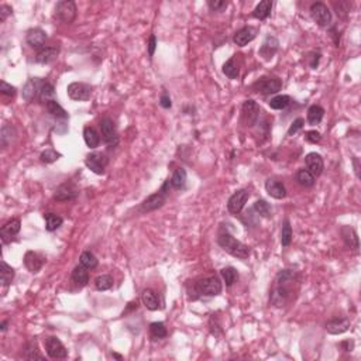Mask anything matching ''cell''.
Wrapping results in <instances>:
<instances>
[{
	"label": "cell",
	"instance_id": "6da1fadb",
	"mask_svg": "<svg viewBox=\"0 0 361 361\" xmlns=\"http://www.w3.org/2000/svg\"><path fill=\"white\" fill-rule=\"evenodd\" d=\"M298 273L295 270H282L275 276L274 285L270 292V303L276 308H282L292 298V294L298 284Z\"/></svg>",
	"mask_w": 361,
	"mask_h": 361
},
{
	"label": "cell",
	"instance_id": "7a4b0ae2",
	"mask_svg": "<svg viewBox=\"0 0 361 361\" xmlns=\"http://www.w3.org/2000/svg\"><path fill=\"white\" fill-rule=\"evenodd\" d=\"M222 288L223 287L220 279L214 275H211L193 282L192 289L188 288V294H189V299L196 300L200 297H217L222 294Z\"/></svg>",
	"mask_w": 361,
	"mask_h": 361
},
{
	"label": "cell",
	"instance_id": "3957f363",
	"mask_svg": "<svg viewBox=\"0 0 361 361\" xmlns=\"http://www.w3.org/2000/svg\"><path fill=\"white\" fill-rule=\"evenodd\" d=\"M217 244L222 247V249L229 253L230 255L236 257L238 260H247L251 254V249L249 246H246L244 243L238 241L236 237H233L230 233L223 232V233H219L217 236Z\"/></svg>",
	"mask_w": 361,
	"mask_h": 361
},
{
	"label": "cell",
	"instance_id": "277c9868",
	"mask_svg": "<svg viewBox=\"0 0 361 361\" xmlns=\"http://www.w3.org/2000/svg\"><path fill=\"white\" fill-rule=\"evenodd\" d=\"M281 87H282V81L276 76H262L253 85V89L264 96L278 93Z\"/></svg>",
	"mask_w": 361,
	"mask_h": 361
},
{
	"label": "cell",
	"instance_id": "5b68a950",
	"mask_svg": "<svg viewBox=\"0 0 361 361\" xmlns=\"http://www.w3.org/2000/svg\"><path fill=\"white\" fill-rule=\"evenodd\" d=\"M55 19L63 21L65 24H71L74 23L76 19V4L72 0H61L57 3L55 6V13H54Z\"/></svg>",
	"mask_w": 361,
	"mask_h": 361
},
{
	"label": "cell",
	"instance_id": "8992f818",
	"mask_svg": "<svg viewBox=\"0 0 361 361\" xmlns=\"http://www.w3.org/2000/svg\"><path fill=\"white\" fill-rule=\"evenodd\" d=\"M99 126L103 141H105L109 147H116V146L119 144V133H117L116 125L113 123L112 119H109V117L102 119Z\"/></svg>",
	"mask_w": 361,
	"mask_h": 361
},
{
	"label": "cell",
	"instance_id": "52a82bcc",
	"mask_svg": "<svg viewBox=\"0 0 361 361\" xmlns=\"http://www.w3.org/2000/svg\"><path fill=\"white\" fill-rule=\"evenodd\" d=\"M311 16L313 21L320 27H329L332 24V13L329 10V7L322 1H316L312 4Z\"/></svg>",
	"mask_w": 361,
	"mask_h": 361
},
{
	"label": "cell",
	"instance_id": "ba28073f",
	"mask_svg": "<svg viewBox=\"0 0 361 361\" xmlns=\"http://www.w3.org/2000/svg\"><path fill=\"white\" fill-rule=\"evenodd\" d=\"M44 346H45V351L48 354L50 359L54 360H64L68 357V350L65 349V346L63 344V341L55 336H50L45 339L44 341Z\"/></svg>",
	"mask_w": 361,
	"mask_h": 361
},
{
	"label": "cell",
	"instance_id": "9c48e42d",
	"mask_svg": "<svg viewBox=\"0 0 361 361\" xmlns=\"http://www.w3.org/2000/svg\"><path fill=\"white\" fill-rule=\"evenodd\" d=\"M250 198V193L247 189H238L236 191L230 198H229V202H227V211L232 213L233 216H237L240 214L241 211L244 209L246 203Z\"/></svg>",
	"mask_w": 361,
	"mask_h": 361
},
{
	"label": "cell",
	"instance_id": "30bf717a",
	"mask_svg": "<svg viewBox=\"0 0 361 361\" xmlns=\"http://www.w3.org/2000/svg\"><path fill=\"white\" fill-rule=\"evenodd\" d=\"M66 93L72 100L86 102L92 96V86L84 82H72L66 87Z\"/></svg>",
	"mask_w": 361,
	"mask_h": 361
},
{
	"label": "cell",
	"instance_id": "8fae6325",
	"mask_svg": "<svg viewBox=\"0 0 361 361\" xmlns=\"http://www.w3.org/2000/svg\"><path fill=\"white\" fill-rule=\"evenodd\" d=\"M107 162H109V158L102 152H92V154L86 155V158H85V165L92 172L98 175L105 174V168H106Z\"/></svg>",
	"mask_w": 361,
	"mask_h": 361
},
{
	"label": "cell",
	"instance_id": "7c38bea8",
	"mask_svg": "<svg viewBox=\"0 0 361 361\" xmlns=\"http://www.w3.org/2000/svg\"><path fill=\"white\" fill-rule=\"evenodd\" d=\"M167 198H165V192H157V193H152L149 195L147 199H144L140 205V211L143 213H149L154 212V211H158L161 209L162 206L165 205Z\"/></svg>",
	"mask_w": 361,
	"mask_h": 361
},
{
	"label": "cell",
	"instance_id": "4fadbf2b",
	"mask_svg": "<svg viewBox=\"0 0 361 361\" xmlns=\"http://www.w3.org/2000/svg\"><path fill=\"white\" fill-rule=\"evenodd\" d=\"M241 112H243V119L246 122V126H254L258 122V117H260V107L258 105L254 102L253 99L246 100L243 103V107H241Z\"/></svg>",
	"mask_w": 361,
	"mask_h": 361
},
{
	"label": "cell",
	"instance_id": "5bb4252c",
	"mask_svg": "<svg viewBox=\"0 0 361 361\" xmlns=\"http://www.w3.org/2000/svg\"><path fill=\"white\" fill-rule=\"evenodd\" d=\"M78 195H79L78 188L75 187L72 182H66V184H63V185L57 188V191L54 193V200H57V202H69V200L76 199Z\"/></svg>",
	"mask_w": 361,
	"mask_h": 361
},
{
	"label": "cell",
	"instance_id": "9a60e30c",
	"mask_svg": "<svg viewBox=\"0 0 361 361\" xmlns=\"http://www.w3.org/2000/svg\"><path fill=\"white\" fill-rule=\"evenodd\" d=\"M25 41L27 44L34 48V50H42L45 47V41H47V33L41 28H31L27 31L25 36Z\"/></svg>",
	"mask_w": 361,
	"mask_h": 361
},
{
	"label": "cell",
	"instance_id": "2e32d148",
	"mask_svg": "<svg viewBox=\"0 0 361 361\" xmlns=\"http://www.w3.org/2000/svg\"><path fill=\"white\" fill-rule=\"evenodd\" d=\"M305 164H306V170H308L315 178L319 176V175L323 172L324 168L323 158H322V155L318 154V152H309V154L305 157Z\"/></svg>",
	"mask_w": 361,
	"mask_h": 361
},
{
	"label": "cell",
	"instance_id": "e0dca14e",
	"mask_svg": "<svg viewBox=\"0 0 361 361\" xmlns=\"http://www.w3.org/2000/svg\"><path fill=\"white\" fill-rule=\"evenodd\" d=\"M20 229H21V222L19 219H12L6 224H3L0 230V237H1L3 244H7L12 240V237L17 236L20 233Z\"/></svg>",
	"mask_w": 361,
	"mask_h": 361
},
{
	"label": "cell",
	"instance_id": "ac0fdd59",
	"mask_svg": "<svg viewBox=\"0 0 361 361\" xmlns=\"http://www.w3.org/2000/svg\"><path fill=\"white\" fill-rule=\"evenodd\" d=\"M340 234H341V238L344 241V244L349 247L353 253H359V249H360V243H359V236H357V232L350 227V226H343L340 229Z\"/></svg>",
	"mask_w": 361,
	"mask_h": 361
},
{
	"label": "cell",
	"instance_id": "d6986e66",
	"mask_svg": "<svg viewBox=\"0 0 361 361\" xmlns=\"http://www.w3.org/2000/svg\"><path fill=\"white\" fill-rule=\"evenodd\" d=\"M278 48H279L278 38L274 37V36H267V38L262 42L261 48L258 51V54L261 55L265 61H270V60H273V57L276 54Z\"/></svg>",
	"mask_w": 361,
	"mask_h": 361
},
{
	"label": "cell",
	"instance_id": "ffe728a7",
	"mask_svg": "<svg viewBox=\"0 0 361 361\" xmlns=\"http://www.w3.org/2000/svg\"><path fill=\"white\" fill-rule=\"evenodd\" d=\"M257 36V30L251 25H246L243 28H240L233 37V42L237 47H246L249 42H251Z\"/></svg>",
	"mask_w": 361,
	"mask_h": 361
},
{
	"label": "cell",
	"instance_id": "44dd1931",
	"mask_svg": "<svg viewBox=\"0 0 361 361\" xmlns=\"http://www.w3.org/2000/svg\"><path fill=\"white\" fill-rule=\"evenodd\" d=\"M350 329V319L347 318H335L326 323V330L330 335H341Z\"/></svg>",
	"mask_w": 361,
	"mask_h": 361
},
{
	"label": "cell",
	"instance_id": "7402d4cb",
	"mask_svg": "<svg viewBox=\"0 0 361 361\" xmlns=\"http://www.w3.org/2000/svg\"><path fill=\"white\" fill-rule=\"evenodd\" d=\"M265 191L274 199H284L287 196V188L282 182L276 179H267L265 181Z\"/></svg>",
	"mask_w": 361,
	"mask_h": 361
},
{
	"label": "cell",
	"instance_id": "603a6c76",
	"mask_svg": "<svg viewBox=\"0 0 361 361\" xmlns=\"http://www.w3.org/2000/svg\"><path fill=\"white\" fill-rule=\"evenodd\" d=\"M24 264L30 273L37 274L44 265V258L34 251H27L24 255Z\"/></svg>",
	"mask_w": 361,
	"mask_h": 361
},
{
	"label": "cell",
	"instance_id": "cb8c5ba5",
	"mask_svg": "<svg viewBox=\"0 0 361 361\" xmlns=\"http://www.w3.org/2000/svg\"><path fill=\"white\" fill-rule=\"evenodd\" d=\"M60 55V47L51 45V47H44L40 50L36 55V61L38 64H50L55 61Z\"/></svg>",
	"mask_w": 361,
	"mask_h": 361
},
{
	"label": "cell",
	"instance_id": "d4e9b609",
	"mask_svg": "<svg viewBox=\"0 0 361 361\" xmlns=\"http://www.w3.org/2000/svg\"><path fill=\"white\" fill-rule=\"evenodd\" d=\"M44 81H41L40 78H31L27 81V84L23 87V98L25 100H33L36 98V95L40 93V89L42 86Z\"/></svg>",
	"mask_w": 361,
	"mask_h": 361
},
{
	"label": "cell",
	"instance_id": "484cf974",
	"mask_svg": "<svg viewBox=\"0 0 361 361\" xmlns=\"http://www.w3.org/2000/svg\"><path fill=\"white\" fill-rule=\"evenodd\" d=\"M141 300H143V305L149 309V311H158L161 306L160 303V299L158 295L152 291V289H144L143 294H141Z\"/></svg>",
	"mask_w": 361,
	"mask_h": 361
},
{
	"label": "cell",
	"instance_id": "4316f807",
	"mask_svg": "<svg viewBox=\"0 0 361 361\" xmlns=\"http://www.w3.org/2000/svg\"><path fill=\"white\" fill-rule=\"evenodd\" d=\"M71 278H72V282H74L76 287L79 288L86 287L87 284H89V273H87V268H85V267L81 265V264L76 265L74 268V271H72Z\"/></svg>",
	"mask_w": 361,
	"mask_h": 361
},
{
	"label": "cell",
	"instance_id": "83f0119b",
	"mask_svg": "<svg viewBox=\"0 0 361 361\" xmlns=\"http://www.w3.org/2000/svg\"><path fill=\"white\" fill-rule=\"evenodd\" d=\"M14 268H12L6 261L0 262V282L1 287L6 291L7 288L12 285L13 279H14Z\"/></svg>",
	"mask_w": 361,
	"mask_h": 361
},
{
	"label": "cell",
	"instance_id": "f1b7e54d",
	"mask_svg": "<svg viewBox=\"0 0 361 361\" xmlns=\"http://www.w3.org/2000/svg\"><path fill=\"white\" fill-rule=\"evenodd\" d=\"M168 181H170V185L174 188V189H176V191L184 189L188 181L187 171L184 168H176L172 176H171V179H168Z\"/></svg>",
	"mask_w": 361,
	"mask_h": 361
},
{
	"label": "cell",
	"instance_id": "f546056e",
	"mask_svg": "<svg viewBox=\"0 0 361 361\" xmlns=\"http://www.w3.org/2000/svg\"><path fill=\"white\" fill-rule=\"evenodd\" d=\"M271 10H273V1L271 0H262L253 10V17H255L257 20H265L270 17Z\"/></svg>",
	"mask_w": 361,
	"mask_h": 361
},
{
	"label": "cell",
	"instance_id": "4dcf8cb0",
	"mask_svg": "<svg viewBox=\"0 0 361 361\" xmlns=\"http://www.w3.org/2000/svg\"><path fill=\"white\" fill-rule=\"evenodd\" d=\"M47 112L50 113L52 117H55L57 120H68V113L64 110V107L57 102L55 99L48 100L45 103Z\"/></svg>",
	"mask_w": 361,
	"mask_h": 361
},
{
	"label": "cell",
	"instance_id": "1f68e13d",
	"mask_svg": "<svg viewBox=\"0 0 361 361\" xmlns=\"http://www.w3.org/2000/svg\"><path fill=\"white\" fill-rule=\"evenodd\" d=\"M17 133L16 128L12 125H4L0 130V146L1 149H7L9 144H12V141L16 138Z\"/></svg>",
	"mask_w": 361,
	"mask_h": 361
},
{
	"label": "cell",
	"instance_id": "d6a6232c",
	"mask_svg": "<svg viewBox=\"0 0 361 361\" xmlns=\"http://www.w3.org/2000/svg\"><path fill=\"white\" fill-rule=\"evenodd\" d=\"M84 140H85V143H86V146L89 149H96V147H99L100 144L99 133H98L93 127H90V126H86V127L84 128Z\"/></svg>",
	"mask_w": 361,
	"mask_h": 361
},
{
	"label": "cell",
	"instance_id": "836d02e7",
	"mask_svg": "<svg viewBox=\"0 0 361 361\" xmlns=\"http://www.w3.org/2000/svg\"><path fill=\"white\" fill-rule=\"evenodd\" d=\"M324 116V109L319 105H313L309 107L308 110V123L311 126L319 125L322 120H323Z\"/></svg>",
	"mask_w": 361,
	"mask_h": 361
},
{
	"label": "cell",
	"instance_id": "e575fe53",
	"mask_svg": "<svg viewBox=\"0 0 361 361\" xmlns=\"http://www.w3.org/2000/svg\"><path fill=\"white\" fill-rule=\"evenodd\" d=\"M44 220H45V230L47 232H55L64 223L63 217L55 214V213H45L44 214Z\"/></svg>",
	"mask_w": 361,
	"mask_h": 361
},
{
	"label": "cell",
	"instance_id": "d590c367",
	"mask_svg": "<svg viewBox=\"0 0 361 361\" xmlns=\"http://www.w3.org/2000/svg\"><path fill=\"white\" fill-rule=\"evenodd\" d=\"M295 178H297V181H298L299 185H302V187L305 188H311L315 185V176L308 171V170H305V168H300L297 175H295Z\"/></svg>",
	"mask_w": 361,
	"mask_h": 361
},
{
	"label": "cell",
	"instance_id": "8d00e7d4",
	"mask_svg": "<svg viewBox=\"0 0 361 361\" xmlns=\"http://www.w3.org/2000/svg\"><path fill=\"white\" fill-rule=\"evenodd\" d=\"M79 264L81 265H84L85 268L87 270H95L96 267H98V258L95 257V254L93 253H90V251H84L82 254H81V257H79Z\"/></svg>",
	"mask_w": 361,
	"mask_h": 361
},
{
	"label": "cell",
	"instance_id": "74e56055",
	"mask_svg": "<svg viewBox=\"0 0 361 361\" xmlns=\"http://www.w3.org/2000/svg\"><path fill=\"white\" fill-rule=\"evenodd\" d=\"M223 74L230 78V79H236L240 75V69H238V65L236 64V60L234 58H230L229 61H226L223 64V68H222Z\"/></svg>",
	"mask_w": 361,
	"mask_h": 361
},
{
	"label": "cell",
	"instance_id": "f35d334b",
	"mask_svg": "<svg viewBox=\"0 0 361 361\" xmlns=\"http://www.w3.org/2000/svg\"><path fill=\"white\" fill-rule=\"evenodd\" d=\"M289 103H291V98L288 95H278V96H275V98L270 100L268 105L274 110H284L289 106Z\"/></svg>",
	"mask_w": 361,
	"mask_h": 361
},
{
	"label": "cell",
	"instance_id": "ab89813d",
	"mask_svg": "<svg viewBox=\"0 0 361 361\" xmlns=\"http://www.w3.org/2000/svg\"><path fill=\"white\" fill-rule=\"evenodd\" d=\"M24 356L27 360H44V356L40 353L36 341H28V343H27Z\"/></svg>",
	"mask_w": 361,
	"mask_h": 361
},
{
	"label": "cell",
	"instance_id": "60d3db41",
	"mask_svg": "<svg viewBox=\"0 0 361 361\" xmlns=\"http://www.w3.org/2000/svg\"><path fill=\"white\" fill-rule=\"evenodd\" d=\"M149 335H151L152 339L160 340V339L167 337L168 332H167V327L162 322H154V323L149 324Z\"/></svg>",
	"mask_w": 361,
	"mask_h": 361
},
{
	"label": "cell",
	"instance_id": "b9f144b4",
	"mask_svg": "<svg viewBox=\"0 0 361 361\" xmlns=\"http://www.w3.org/2000/svg\"><path fill=\"white\" fill-rule=\"evenodd\" d=\"M254 211L258 213L261 217H271V216H273L271 205L264 199H258L255 203H254Z\"/></svg>",
	"mask_w": 361,
	"mask_h": 361
},
{
	"label": "cell",
	"instance_id": "7bdbcfd3",
	"mask_svg": "<svg viewBox=\"0 0 361 361\" xmlns=\"http://www.w3.org/2000/svg\"><path fill=\"white\" fill-rule=\"evenodd\" d=\"M220 275H222L223 281L226 282V287H233L234 282L237 281V278H238V274H237V271L233 267H226V268H223L220 271Z\"/></svg>",
	"mask_w": 361,
	"mask_h": 361
},
{
	"label": "cell",
	"instance_id": "ee69618b",
	"mask_svg": "<svg viewBox=\"0 0 361 361\" xmlns=\"http://www.w3.org/2000/svg\"><path fill=\"white\" fill-rule=\"evenodd\" d=\"M95 288H96L98 291H109L110 288H113L112 275L107 274L99 275V276L95 279Z\"/></svg>",
	"mask_w": 361,
	"mask_h": 361
},
{
	"label": "cell",
	"instance_id": "f6af8a7d",
	"mask_svg": "<svg viewBox=\"0 0 361 361\" xmlns=\"http://www.w3.org/2000/svg\"><path fill=\"white\" fill-rule=\"evenodd\" d=\"M292 241V227L289 220L285 219L284 224H282V229H281V244L282 247H288Z\"/></svg>",
	"mask_w": 361,
	"mask_h": 361
},
{
	"label": "cell",
	"instance_id": "bcb514c9",
	"mask_svg": "<svg viewBox=\"0 0 361 361\" xmlns=\"http://www.w3.org/2000/svg\"><path fill=\"white\" fill-rule=\"evenodd\" d=\"M54 96H55V89L52 86V84L44 81L42 86L40 89V98H41V100H45V103H47L48 100H52Z\"/></svg>",
	"mask_w": 361,
	"mask_h": 361
},
{
	"label": "cell",
	"instance_id": "7dc6e473",
	"mask_svg": "<svg viewBox=\"0 0 361 361\" xmlns=\"http://www.w3.org/2000/svg\"><path fill=\"white\" fill-rule=\"evenodd\" d=\"M60 158H61V154L52 149H47L45 151H42L41 155H40V160L45 162V164H52V162H55Z\"/></svg>",
	"mask_w": 361,
	"mask_h": 361
},
{
	"label": "cell",
	"instance_id": "c3c4849f",
	"mask_svg": "<svg viewBox=\"0 0 361 361\" xmlns=\"http://www.w3.org/2000/svg\"><path fill=\"white\" fill-rule=\"evenodd\" d=\"M208 6L212 12H224L229 6V1L226 0H209L208 1Z\"/></svg>",
	"mask_w": 361,
	"mask_h": 361
},
{
	"label": "cell",
	"instance_id": "681fc988",
	"mask_svg": "<svg viewBox=\"0 0 361 361\" xmlns=\"http://www.w3.org/2000/svg\"><path fill=\"white\" fill-rule=\"evenodd\" d=\"M333 6H335V10H336L337 16L344 17V16H347V13L350 12L351 3H349V1H339V3H336V1H335Z\"/></svg>",
	"mask_w": 361,
	"mask_h": 361
},
{
	"label": "cell",
	"instance_id": "f907efd6",
	"mask_svg": "<svg viewBox=\"0 0 361 361\" xmlns=\"http://www.w3.org/2000/svg\"><path fill=\"white\" fill-rule=\"evenodd\" d=\"M303 126H305V120L302 119V117H298V119H295L294 120V123L291 125V127L288 128V136H294V134H297L299 130H302L303 128Z\"/></svg>",
	"mask_w": 361,
	"mask_h": 361
},
{
	"label": "cell",
	"instance_id": "816d5d0a",
	"mask_svg": "<svg viewBox=\"0 0 361 361\" xmlns=\"http://www.w3.org/2000/svg\"><path fill=\"white\" fill-rule=\"evenodd\" d=\"M0 92H1V95H4V96H9V98H13L14 95H16V87L12 86L10 84H7L6 81H1L0 82Z\"/></svg>",
	"mask_w": 361,
	"mask_h": 361
},
{
	"label": "cell",
	"instance_id": "f5cc1de1",
	"mask_svg": "<svg viewBox=\"0 0 361 361\" xmlns=\"http://www.w3.org/2000/svg\"><path fill=\"white\" fill-rule=\"evenodd\" d=\"M305 138H306V141H309V143H312V144H316V143H320L322 136H320V133H319V131H316V130H311V131H306Z\"/></svg>",
	"mask_w": 361,
	"mask_h": 361
},
{
	"label": "cell",
	"instance_id": "db71d44e",
	"mask_svg": "<svg viewBox=\"0 0 361 361\" xmlns=\"http://www.w3.org/2000/svg\"><path fill=\"white\" fill-rule=\"evenodd\" d=\"M147 50H149V58H152L154 54H155V50H157V37L154 34L149 36V42H147Z\"/></svg>",
	"mask_w": 361,
	"mask_h": 361
},
{
	"label": "cell",
	"instance_id": "11a10c76",
	"mask_svg": "<svg viewBox=\"0 0 361 361\" xmlns=\"http://www.w3.org/2000/svg\"><path fill=\"white\" fill-rule=\"evenodd\" d=\"M12 13H13V10L10 6H7V4H1V6H0V23H4V21H6V19H7Z\"/></svg>",
	"mask_w": 361,
	"mask_h": 361
},
{
	"label": "cell",
	"instance_id": "9f6ffc18",
	"mask_svg": "<svg viewBox=\"0 0 361 361\" xmlns=\"http://www.w3.org/2000/svg\"><path fill=\"white\" fill-rule=\"evenodd\" d=\"M160 105H161V107H164V109H171L172 107V102H171V98H170V95L167 92H164L161 95Z\"/></svg>",
	"mask_w": 361,
	"mask_h": 361
},
{
	"label": "cell",
	"instance_id": "6f0895ef",
	"mask_svg": "<svg viewBox=\"0 0 361 361\" xmlns=\"http://www.w3.org/2000/svg\"><path fill=\"white\" fill-rule=\"evenodd\" d=\"M311 57L312 58L311 61H309V65H311V68L316 69L318 65H319V61H320V52H312Z\"/></svg>",
	"mask_w": 361,
	"mask_h": 361
},
{
	"label": "cell",
	"instance_id": "680465c9",
	"mask_svg": "<svg viewBox=\"0 0 361 361\" xmlns=\"http://www.w3.org/2000/svg\"><path fill=\"white\" fill-rule=\"evenodd\" d=\"M137 308H138V302H137V300H134V302H130V303H128V306H127V309H126V311L123 312V316H125V315H127L128 312H131V311H134V309H137Z\"/></svg>",
	"mask_w": 361,
	"mask_h": 361
},
{
	"label": "cell",
	"instance_id": "91938a15",
	"mask_svg": "<svg viewBox=\"0 0 361 361\" xmlns=\"http://www.w3.org/2000/svg\"><path fill=\"white\" fill-rule=\"evenodd\" d=\"M341 347H343L344 351H353V349H354V343H353V341H350V340H347V341H343V343H341Z\"/></svg>",
	"mask_w": 361,
	"mask_h": 361
},
{
	"label": "cell",
	"instance_id": "94428289",
	"mask_svg": "<svg viewBox=\"0 0 361 361\" xmlns=\"http://www.w3.org/2000/svg\"><path fill=\"white\" fill-rule=\"evenodd\" d=\"M7 326H9V320H3V322L0 323V330H1V332H6V330H7Z\"/></svg>",
	"mask_w": 361,
	"mask_h": 361
},
{
	"label": "cell",
	"instance_id": "6125c7cd",
	"mask_svg": "<svg viewBox=\"0 0 361 361\" xmlns=\"http://www.w3.org/2000/svg\"><path fill=\"white\" fill-rule=\"evenodd\" d=\"M353 162H354V170H356V174H357V176H360V174H359V161H357V158H353Z\"/></svg>",
	"mask_w": 361,
	"mask_h": 361
},
{
	"label": "cell",
	"instance_id": "be15d7a7",
	"mask_svg": "<svg viewBox=\"0 0 361 361\" xmlns=\"http://www.w3.org/2000/svg\"><path fill=\"white\" fill-rule=\"evenodd\" d=\"M112 356L114 357V359H117V360H122V359H123V357H122L120 354H117V353H113Z\"/></svg>",
	"mask_w": 361,
	"mask_h": 361
}]
</instances>
